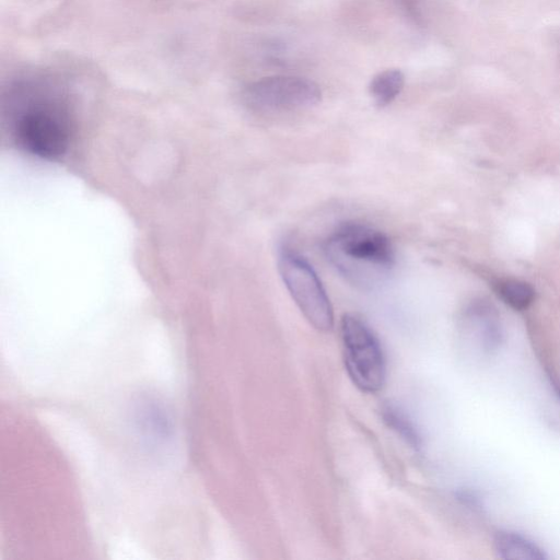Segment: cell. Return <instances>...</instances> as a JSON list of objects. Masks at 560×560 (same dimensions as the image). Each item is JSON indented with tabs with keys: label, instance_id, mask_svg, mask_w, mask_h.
<instances>
[{
	"label": "cell",
	"instance_id": "6da1fadb",
	"mask_svg": "<svg viewBox=\"0 0 560 560\" xmlns=\"http://www.w3.org/2000/svg\"><path fill=\"white\" fill-rule=\"evenodd\" d=\"M58 88L54 78L32 75L11 90L15 138L24 150L39 158H57L69 143V116Z\"/></svg>",
	"mask_w": 560,
	"mask_h": 560
},
{
	"label": "cell",
	"instance_id": "7a4b0ae2",
	"mask_svg": "<svg viewBox=\"0 0 560 560\" xmlns=\"http://www.w3.org/2000/svg\"><path fill=\"white\" fill-rule=\"evenodd\" d=\"M324 250L339 273L361 288L382 283L396 264L395 249L388 236L358 222L339 225L326 240Z\"/></svg>",
	"mask_w": 560,
	"mask_h": 560
},
{
	"label": "cell",
	"instance_id": "3957f363",
	"mask_svg": "<svg viewBox=\"0 0 560 560\" xmlns=\"http://www.w3.org/2000/svg\"><path fill=\"white\" fill-rule=\"evenodd\" d=\"M340 337L346 371L363 393L380 392L386 381L382 346L371 327L355 314H343Z\"/></svg>",
	"mask_w": 560,
	"mask_h": 560
},
{
	"label": "cell",
	"instance_id": "277c9868",
	"mask_svg": "<svg viewBox=\"0 0 560 560\" xmlns=\"http://www.w3.org/2000/svg\"><path fill=\"white\" fill-rule=\"evenodd\" d=\"M278 270L306 320L318 331H330L334 327L332 306L312 266L299 254L284 248L278 258Z\"/></svg>",
	"mask_w": 560,
	"mask_h": 560
},
{
	"label": "cell",
	"instance_id": "5b68a950",
	"mask_svg": "<svg viewBox=\"0 0 560 560\" xmlns=\"http://www.w3.org/2000/svg\"><path fill=\"white\" fill-rule=\"evenodd\" d=\"M246 103L261 112H290L317 105L319 86L312 80L295 75H272L249 84L244 93Z\"/></svg>",
	"mask_w": 560,
	"mask_h": 560
},
{
	"label": "cell",
	"instance_id": "8992f818",
	"mask_svg": "<svg viewBox=\"0 0 560 560\" xmlns=\"http://www.w3.org/2000/svg\"><path fill=\"white\" fill-rule=\"evenodd\" d=\"M495 551L503 559L541 560L542 550L528 539L514 533H500L494 540Z\"/></svg>",
	"mask_w": 560,
	"mask_h": 560
},
{
	"label": "cell",
	"instance_id": "52a82bcc",
	"mask_svg": "<svg viewBox=\"0 0 560 560\" xmlns=\"http://www.w3.org/2000/svg\"><path fill=\"white\" fill-rule=\"evenodd\" d=\"M404 85V73L399 69H387L372 78L369 92L377 107H385L400 94Z\"/></svg>",
	"mask_w": 560,
	"mask_h": 560
},
{
	"label": "cell",
	"instance_id": "ba28073f",
	"mask_svg": "<svg viewBox=\"0 0 560 560\" xmlns=\"http://www.w3.org/2000/svg\"><path fill=\"white\" fill-rule=\"evenodd\" d=\"M381 415L386 425L400 435L410 446L420 447V433L402 410L393 404H385L382 407Z\"/></svg>",
	"mask_w": 560,
	"mask_h": 560
},
{
	"label": "cell",
	"instance_id": "9c48e42d",
	"mask_svg": "<svg viewBox=\"0 0 560 560\" xmlns=\"http://www.w3.org/2000/svg\"><path fill=\"white\" fill-rule=\"evenodd\" d=\"M500 299L514 310L527 308L535 298L533 287L520 280H506L497 284Z\"/></svg>",
	"mask_w": 560,
	"mask_h": 560
},
{
	"label": "cell",
	"instance_id": "30bf717a",
	"mask_svg": "<svg viewBox=\"0 0 560 560\" xmlns=\"http://www.w3.org/2000/svg\"><path fill=\"white\" fill-rule=\"evenodd\" d=\"M404 10L417 23L420 21V11L416 0H399Z\"/></svg>",
	"mask_w": 560,
	"mask_h": 560
}]
</instances>
